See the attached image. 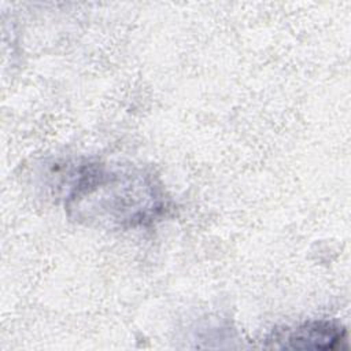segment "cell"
I'll return each instance as SVG.
<instances>
[{"mask_svg": "<svg viewBox=\"0 0 351 351\" xmlns=\"http://www.w3.org/2000/svg\"><path fill=\"white\" fill-rule=\"evenodd\" d=\"M162 207V196L151 177L97 165L80 169L66 203V208L78 221L110 226L152 221Z\"/></svg>", "mask_w": 351, "mask_h": 351, "instance_id": "1", "label": "cell"}, {"mask_svg": "<svg viewBox=\"0 0 351 351\" xmlns=\"http://www.w3.org/2000/svg\"><path fill=\"white\" fill-rule=\"evenodd\" d=\"M284 348L298 350H332L346 341V330L328 321H311L292 329L277 332L270 339Z\"/></svg>", "mask_w": 351, "mask_h": 351, "instance_id": "2", "label": "cell"}]
</instances>
